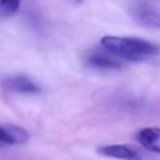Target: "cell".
I'll return each mask as SVG.
<instances>
[{
    "instance_id": "1",
    "label": "cell",
    "mask_w": 160,
    "mask_h": 160,
    "mask_svg": "<svg viewBox=\"0 0 160 160\" xmlns=\"http://www.w3.org/2000/svg\"><path fill=\"white\" fill-rule=\"evenodd\" d=\"M101 48L120 60L142 61L160 52V46L135 36L106 35L100 39Z\"/></svg>"
},
{
    "instance_id": "2",
    "label": "cell",
    "mask_w": 160,
    "mask_h": 160,
    "mask_svg": "<svg viewBox=\"0 0 160 160\" xmlns=\"http://www.w3.org/2000/svg\"><path fill=\"white\" fill-rule=\"evenodd\" d=\"M85 62L91 68L101 69V70H118L124 66L122 60L115 58L114 55L105 51L104 49H102V51L92 50V51L88 52V55L85 58Z\"/></svg>"
},
{
    "instance_id": "3",
    "label": "cell",
    "mask_w": 160,
    "mask_h": 160,
    "mask_svg": "<svg viewBox=\"0 0 160 160\" xmlns=\"http://www.w3.org/2000/svg\"><path fill=\"white\" fill-rule=\"evenodd\" d=\"M130 12L132 19L140 25L149 29L160 30V12L154 8L146 4H136L131 8Z\"/></svg>"
},
{
    "instance_id": "4",
    "label": "cell",
    "mask_w": 160,
    "mask_h": 160,
    "mask_svg": "<svg viewBox=\"0 0 160 160\" xmlns=\"http://www.w3.org/2000/svg\"><path fill=\"white\" fill-rule=\"evenodd\" d=\"M96 151L108 158L120 159V160H140L141 155L139 150L131 145L126 144H110V145H101L96 149Z\"/></svg>"
},
{
    "instance_id": "5",
    "label": "cell",
    "mask_w": 160,
    "mask_h": 160,
    "mask_svg": "<svg viewBox=\"0 0 160 160\" xmlns=\"http://www.w3.org/2000/svg\"><path fill=\"white\" fill-rule=\"evenodd\" d=\"M29 131L19 125H0V146L24 144L29 140Z\"/></svg>"
},
{
    "instance_id": "6",
    "label": "cell",
    "mask_w": 160,
    "mask_h": 160,
    "mask_svg": "<svg viewBox=\"0 0 160 160\" xmlns=\"http://www.w3.org/2000/svg\"><path fill=\"white\" fill-rule=\"evenodd\" d=\"M2 88L20 94H38L40 92V86L32 81L30 78L24 75H16L11 78H6L2 80Z\"/></svg>"
},
{
    "instance_id": "7",
    "label": "cell",
    "mask_w": 160,
    "mask_h": 160,
    "mask_svg": "<svg viewBox=\"0 0 160 160\" xmlns=\"http://www.w3.org/2000/svg\"><path fill=\"white\" fill-rule=\"evenodd\" d=\"M138 142L146 150L160 154V128H144L136 134Z\"/></svg>"
},
{
    "instance_id": "8",
    "label": "cell",
    "mask_w": 160,
    "mask_h": 160,
    "mask_svg": "<svg viewBox=\"0 0 160 160\" xmlns=\"http://www.w3.org/2000/svg\"><path fill=\"white\" fill-rule=\"evenodd\" d=\"M21 0H0V19L10 18L20 9Z\"/></svg>"
}]
</instances>
